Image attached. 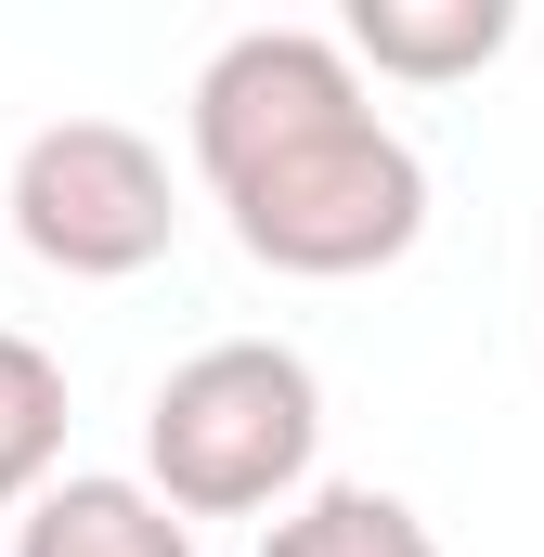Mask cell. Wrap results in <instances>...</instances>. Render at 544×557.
<instances>
[{"mask_svg": "<svg viewBox=\"0 0 544 557\" xmlns=\"http://www.w3.org/2000/svg\"><path fill=\"white\" fill-rule=\"evenodd\" d=\"M195 169L234 247L298 285L390 273L428 234V156L363 104V65L324 26H247L195 65Z\"/></svg>", "mask_w": 544, "mask_h": 557, "instance_id": "obj_1", "label": "cell"}, {"mask_svg": "<svg viewBox=\"0 0 544 557\" xmlns=\"http://www.w3.org/2000/svg\"><path fill=\"white\" fill-rule=\"evenodd\" d=\"M182 234V195H169V156L118 117H52L13 156V247L65 285H118L156 273Z\"/></svg>", "mask_w": 544, "mask_h": 557, "instance_id": "obj_3", "label": "cell"}, {"mask_svg": "<svg viewBox=\"0 0 544 557\" xmlns=\"http://www.w3.org/2000/svg\"><path fill=\"white\" fill-rule=\"evenodd\" d=\"M324 454V389L285 337H221L156 376L143 403V480L182 519H285Z\"/></svg>", "mask_w": 544, "mask_h": 557, "instance_id": "obj_2", "label": "cell"}, {"mask_svg": "<svg viewBox=\"0 0 544 557\" xmlns=\"http://www.w3.org/2000/svg\"><path fill=\"white\" fill-rule=\"evenodd\" d=\"M65 467V363L0 324V506H39Z\"/></svg>", "mask_w": 544, "mask_h": 557, "instance_id": "obj_7", "label": "cell"}, {"mask_svg": "<svg viewBox=\"0 0 544 557\" xmlns=\"http://www.w3.org/2000/svg\"><path fill=\"white\" fill-rule=\"evenodd\" d=\"M260 557H441V532L415 519L403 493H376V480H311L260 532Z\"/></svg>", "mask_w": 544, "mask_h": 557, "instance_id": "obj_6", "label": "cell"}, {"mask_svg": "<svg viewBox=\"0 0 544 557\" xmlns=\"http://www.w3.org/2000/svg\"><path fill=\"white\" fill-rule=\"evenodd\" d=\"M13 557H195V519L156 480H52L13 519Z\"/></svg>", "mask_w": 544, "mask_h": 557, "instance_id": "obj_5", "label": "cell"}, {"mask_svg": "<svg viewBox=\"0 0 544 557\" xmlns=\"http://www.w3.org/2000/svg\"><path fill=\"white\" fill-rule=\"evenodd\" d=\"M337 39H350V65L441 91V78H480V65L519 39V13H506V0H350Z\"/></svg>", "mask_w": 544, "mask_h": 557, "instance_id": "obj_4", "label": "cell"}]
</instances>
